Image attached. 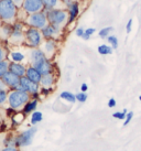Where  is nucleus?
Segmentation results:
<instances>
[{
    "label": "nucleus",
    "instance_id": "16",
    "mask_svg": "<svg viewBox=\"0 0 141 151\" xmlns=\"http://www.w3.org/2000/svg\"><path fill=\"white\" fill-rule=\"evenodd\" d=\"M66 10H67V12H68V24H70V23H73V22L76 20V18L78 17L79 2L78 1H74Z\"/></svg>",
    "mask_w": 141,
    "mask_h": 151
},
{
    "label": "nucleus",
    "instance_id": "9",
    "mask_svg": "<svg viewBox=\"0 0 141 151\" xmlns=\"http://www.w3.org/2000/svg\"><path fill=\"white\" fill-rule=\"evenodd\" d=\"M20 86L24 92L29 93L31 96L35 97L39 94V89H40V84L34 83L31 80H29L27 76H22L20 77Z\"/></svg>",
    "mask_w": 141,
    "mask_h": 151
},
{
    "label": "nucleus",
    "instance_id": "5",
    "mask_svg": "<svg viewBox=\"0 0 141 151\" xmlns=\"http://www.w3.org/2000/svg\"><path fill=\"white\" fill-rule=\"evenodd\" d=\"M12 25L13 30L11 35L8 39V43L14 46L24 44V30L27 28V24L24 22L17 20Z\"/></svg>",
    "mask_w": 141,
    "mask_h": 151
},
{
    "label": "nucleus",
    "instance_id": "27",
    "mask_svg": "<svg viewBox=\"0 0 141 151\" xmlns=\"http://www.w3.org/2000/svg\"><path fill=\"white\" fill-rule=\"evenodd\" d=\"M112 30H114L112 27H106V28L100 30L98 35H99V38H101V39H106L108 35H110V32H112Z\"/></svg>",
    "mask_w": 141,
    "mask_h": 151
},
{
    "label": "nucleus",
    "instance_id": "37",
    "mask_svg": "<svg viewBox=\"0 0 141 151\" xmlns=\"http://www.w3.org/2000/svg\"><path fill=\"white\" fill-rule=\"evenodd\" d=\"M61 1H62V4H63V6H64V8L65 9H67L70 4L74 2V0H61Z\"/></svg>",
    "mask_w": 141,
    "mask_h": 151
},
{
    "label": "nucleus",
    "instance_id": "13",
    "mask_svg": "<svg viewBox=\"0 0 141 151\" xmlns=\"http://www.w3.org/2000/svg\"><path fill=\"white\" fill-rule=\"evenodd\" d=\"M1 78H2L4 83L7 84L9 89H16L18 85L20 84V77L17 76L16 74H13V73H11L10 71L7 72Z\"/></svg>",
    "mask_w": 141,
    "mask_h": 151
},
{
    "label": "nucleus",
    "instance_id": "33",
    "mask_svg": "<svg viewBox=\"0 0 141 151\" xmlns=\"http://www.w3.org/2000/svg\"><path fill=\"white\" fill-rule=\"evenodd\" d=\"M126 115H127V109H124L122 113H119V111L114 113L112 114V117L117 118V119H124V118H126Z\"/></svg>",
    "mask_w": 141,
    "mask_h": 151
},
{
    "label": "nucleus",
    "instance_id": "41",
    "mask_svg": "<svg viewBox=\"0 0 141 151\" xmlns=\"http://www.w3.org/2000/svg\"><path fill=\"white\" fill-rule=\"evenodd\" d=\"M115 106H116V101H115L114 98H110L109 101H108V107L112 108V107H115Z\"/></svg>",
    "mask_w": 141,
    "mask_h": 151
},
{
    "label": "nucleus",
    "instance_id": "22",
    "mask_svg": "<svg viewBox=\"0 0 141 151\" xmlns=\"http://www.w3.org/2000/svg\"><path fill=\"white\" fill-rule=\"evenodd\" d=\"M37 99H30L27 104L24 105V107L22 108V111L25 114V115H28L30 113H33L35 108H37Z\"/></svg>",
    "mask_w": 141,
    "mask_h": 151
},
{
    "label": "nucleus",
    "instance_id": "10",
    "mask_svg": "<svg viewBox=\"0 0 141 151\" xmlns=\"http://www.w3.org/2000/svg\"><path fill=\"white\" fill-rule=\"evenodd\" d=\"M40 49L43 51L46 59L52 60L58 51V41L55 40H44L40 45Z\"/></svg>",
    "mask_w": 141,
    "mask_h": 151
},
{
    "label": "nucleus",
    "instance_id": "17",
    "mask_svg": "<svg viewBox=\"0 0 141 151\" xmlns=\"http://www.w3.org/2000/svg\"><path fill=\"white\" fill-rule=\"evenodd\" d=\"M25 76L31 80L32 82L34 83H37V84H40V81H41V73L37 71V68H34L32 65H30V66L27 67V72H25Z\"/></svg>",
    "mask_w": 141,
    "mask_h": 151
},
{
    "label": "nucleus",
    "instance_id": "28",
    "mask_svg": "<svg viewBox=\"0 0 141 151\" xmlns=\"http://www.w3.org/2000/svg\"><path fill=\"white\" fill-rule=\"evenodd\" d=\"M107 41L110 43V45H112V49L116 50L117 47H118V39H117V37H115V35H108Z\"/></svg>",
    "mask_w": 141,
    "mask_h": 151
},
{
    "label": "nucleus",
    "instance_id": "31",
    "mask_svg": "<svg viewBox=\"0 0 141 151\" xmlns=\"http://www.w3.org/2000/svg\"><path fill=\"white\" fill-rule=\"evenodd\" d=\"M75 97H76V101H79V103H85V101H87V94H86V93H84V92L76 94Z\"/></svg>",
    "mask_w": 141,
    "mask_h": 151
},
{
    "label": "nucleus",
    "instance_id": "20",
    "mask_svg": "<svg viewBox=\"0 0 141 151\" xmlns=\"http://www.w3.org/2000/svg\"><path fill=\"white\" fill-rule=\"evenodd\" d=\"M55 83V76L54 73L51 74H46V75H42L41 81H40V85L44 88H51Z\"/></svg>",
    "mask_w": 141,
    "mask_h": 151
},
{
    "label": "nucleus",
    "instance_id": "38",
    "mask_svg": "<svg viewBox=\"0 0 141 151\" xmlns=\"http://www.w3.org/2000/svg\"><path fill=\"white\" fill-rule=\"evenodd\" d=\"M11 1L17 6L18 8H22V4L24 2V0H11Z\"/></svg>",
    "mask_w": 141,
    "mask_h": 151
},
{
    "label": "nucleus",
    "instance_id": "32",
    "mask_svg": "<svg viewBox=\"0 0 141 151\" xmlns=\"http://www.w3.org/2000/svg\"><path fill=\"white\" fill-rule=\"evenodd\" d=\"M8 101V92L6 91H0V106H2L4 103Z\"/></svg>",
    "mask_w": 141,
    "mask_h": 151
},
{
    "label": "nucleus",
    "instance_id": "8",
    "mask_svg": "<svg viewBox=\"0 0 141 151\" xmlns=\"http://www.w3.org/2000/svg\"><path fill=\"white\" fill-rule=\"evenodd\" d=\"M41 32L44 40H55V41H58L61 39V37H62L63 30H60L56 27L47 23L43 29H41Z\"/></svg>",
    "mask_w": 141,
    "mask_h": 151
},
{
    "label": "nucleus",
    "instance_id": "15",
    "mask_svg": "<svg viewBox=\"0 0 141 151\" xmlns=\"http://www.w3.org/2000/svg\"><path fill=\"white\" fill-rule=\"evenodd\" d=\"M9 71L16 74L19 77L25 75V72H27V66L23 65L22 63H17V62H10L9 63Z\"/></svg>",
    "mask_w": 141,
    "mask_h": 151
},
{
    "label": "nucleus",
    "instance_id": "46",
    "mask_svg": "<svg viewBox=\"0 0 141 151\" xmlns=\"http://www.w3.org/2000/svg\"><path fill=\"white\" fill-rule=\"evenodd\" d=\"M74 1H79V0H74Z\"/></svg>",
    "mask_w": 141,
    "mask_h": 151
},
{
    "label": "nucleus",
    "instance_id": "18",
    "mask_svg": "<svg viewBox=\"0 0 141 151\" xmlns=\"http://www.w3.org/2000/svg\"><path fill=\"white\" fill-rule=\"evenodd\" d=\"M13 25L11 23H2L0 25V39L2 41H8L9 37L11 35Z\"/></svg>",
    "mask_w": 141,
    "mask_h": 151
},
{
    "label": "nucleus",
    "instance_id": "21",
    "mask_svg": "<svg viewBox=\"0 0 141 151\" xmlns=\"http://www.w3.org/2000/svg\"><path fill=\"white\" fill-rule=\"evenodd\" d=\"M8 60H10V62L21 63L25 60V56L23 53H21L19 51H12L8 54Z\"/></svg>",
    "mask_w": 141,
    "mask_h": 151
},
{
    "label": "nucleus",
    "instance_id": "36",
    "mask_svg": "<svg viewBox=\"0 0 141 151\" xmlns=\"http://www.w3.org/2000/svg\"><path fill=\"white\" fill-rule=\"evenodd\" d=\"M132 19H129V21L127 22V25H126V31L127 33H130L131 32V29H132Z\"/></svg>",
    "mask_w": 141,
    "mask_h": 151
},
{
    "label": "nucleus",
    "instance_id": "7",
    "mask_svg": "<svg viewBox=\"0 0 141 151\" xmlns=\"http://www.w3.org/2000/svg\"><path fill=\"white\" fill-rule=\"evenodd\" d=\"M37 132V128H30V129L23 131L17 138L14 139V146L17 147H27L32 142L34 134Z\"/></svg>",
    "mask_w": 141,
    "mask_h": 151
},
{
    "label": "nucleus",
    "instance_id": "25",
    "mask_svg": "<svg viewBox=\"0 0 141 151\" xmlns=\"http://www.w3.org/2000/svg\"><path fill=\"white\" fill-rule=\"evenodd\" d=\"M9 63H10V61L8 59L0 62V77H2L9 71Z\"/></svg>",
    "mask_w": 141,
    "mask_h": 151
},
{
    "label": "nucleus",
    "instance_id": "14",
    "mask_svg": "<svg viewBox=\"0 0 141 151\" xmlns=\"http://www.w3.org/2000/svg\"><path fill=\"white\" fill-rule=\"evenodd\" d=\"M45 59V55L43 53V51L40 47H30L29 50V62L30 64L37 63L41 60Z\"/></svg>",
    "mask_w": 141,
    "mask_h": 151
},
{
    "label": "nucleus",
    "instance_id": "35",
    "mask_svg": "<svg viewBox=\"0 0 141 151\" xmlns=\"http://www.w3.org/2000/svg\"><path fill=\"white\" fill-rule=\"evenodd\" d=\"M0 91H6V92H9L10 89H9V87L7 86V84L4 82V80L0 77Z\"/></svg>",
    "mask_w": 141,
    "mask_h": 151
},
{
    "label": "nucleus",
    "instance_id": "45",
    "mask_svg": "<svg viewBox=\"0 0 141 151\" xmlns=\"http://www.w3.org/2000/svg\"><path fill=\"white\" fill-rule=\"evenodd\" d=\"M139 99H140V101H141V96H140V97H139Z\"/></svg>",
    "mask_w": 141,
    "mask_h": 151
},
{
    "label": "nucleus",
    "instance_id": "6",
    "mask_svg": "<svg viewBox=\"0 0 141 151\" xmlns=\"http://www.w3.org/2000/svg\"><path fill=\"white\" fill-rule=\"evenodd\" d=\"M24 23L27 24V27H31V28H35V29L41 30L49 22H47L45 11L43 10V11H40V12L28 14L24 20Z\"/></svg>",
    "mask_w": 141,
    "mask_h": 151
},
{
    "label": "nucleus",
    "instance_id": "26",
    "mask_svg": "<svg viewBox=\"0 0 141 151\" xmlns=\"http://www.w3.org/2000/svg\"><path fill=\"white\" fill-rule=\"evenodd\" d=\"M43 119V115L41 111H33L32 116H31V124L32 125H37V122H40Z\"/></svg>",
    "mask_w": 141,
    "mask_h": 151
},
{
    "label": "nucleus",
    "instance_id": "19",
    "mask_svg": "<svg viewBox=\"0 0 141 151\" xmlns=\"http://www.w3.org/2000/svg\"><path fill=\"white\" fill-rule=\"evenodd\" d=\"M43 10H51V9H65L61 0H42Z\"/></svg>",
    "mask_w": 141,
    "mask_h": 151
},
{
    "label": "nucleus",
    "instance_id": "34",
    "mask_svg": "<svg viewBox=\"0 0 141 151\" xmlns=\"http://www.w3.org/2000/svg\"><path fill=\"white\" fill-rule=\"evenodd\" d=\"M132 117H133V113H132V111H129V113L126 115V118H124L126 120H124V126H127L129 122H131Z\"/></svg>",
    "mask_w": 141,
    "mask_h": 151
},
{
    "label": "nucleus",
    "instance_id": "24",
    "mask_svg": "<svg viewBox=\"0 0 141 151\" xmlns=\"http://www.w3.org/2000/svg\"><path fill=\"white\" fill-rule=\"evenodd\" d=\"M112 46L109 45H106V44H101V45L98 46V49H97V51H98V53L101 55H108V54H112Z\"/></svg>",
    "mask_w": 141,
    "mask_h": 151
},
{
    "label": "nucleus",
    "instance_id": "44",
    "mask_svg": "<svg viewBox=\"0 0 141 151\" xmlns=\"http://www.w3.org/2000/svg\"><path fill=\"white\" fill-rule=\"evenodd\" d=\"M2 24V21H1V19H0V25Z\"/></svg>",
    "mask_w": 141,
    "mask_h": 151
},
{
    "label": "nucleus",
    "instance_id": "23",
    "mask_svg": "<svg viewBox=\"0 0 141 151\" xmlns=\"http://www.w3.org/2000/svg\"><path fill=\"white\" fill-rule=\"evenodd\" d=\"M60 97H61L62 99H64V101L70 103V104H74L75 101H76V97H75L74 94H72L70 92H66V91L61 93V94H60Z\"/></svg>",
    "mask_w": 141,
    "mask_h": 151
},
{
    "label": "nucleus",
    "instance_id": "40",
    "mask_svg": "<svg viewBox=\"0 0 141 151\" xmlns=\"http://www.w3.org/2000/svg\"><path fill=\"white\" fill-rule=\"evenodd\" d=\"M84 31H85V30H84L83 28H78V29L76 30V35L79 37V38H82L84 34Z\"/></svg>",
    "mask_w": 141,
    "mask_h": 151
},
{
    "label": "nucleus",
    "instance_id": "3",
    "mask_svg": "<svg viewBox=\"0 0 141 151\" xmlns=\"http://www.w3.org/2000/svg\"><path fill=\"white\" fill-rule=\"evenodd\" d=\"M18 8L11 0H0V19L2 23L13 24L17 21Z\"/></svg>",
    "mask_w": 141,
    "mask_h": 151
},
{
    "label": "nucleus",
    "instance_id": "12",
    "mask_svg": "<svg viewBox=\"0 0 141 151\" xmlns=\"http://www.w3.org/2000/svg\"><path fill=\"white\" fill-rule=\"evenodd\" d=\"M32 66L34 68H37V71L41 73V75H46V74H51L54 72V66L53 64L51 63V60L49 59H43L41 61H39L37 63L32 64Z\"/></svg>",
    "mask_w": 141,
    "mask_h": 151
},
{
    "label": "nucleus",
    "instance_id": "11",
    "mask_svg": "<svg viewBox=\"0 0 141 151\" xmlns=\"http://www.w3.org/2000/svg\"><path fill=\"white\" fill-rule=\"evenodd\" d=\"M22 9L28 14L43 11L42 0H24V2L22 4Z\"/></svg>",
    "mask_w": 141,
    "mask_h": 151
},
{
    "label": "nucleus",
    "instance_id": "2",
    "mask_svg": "<svg viewBox=\"0 0 141 151\" xmlns=\"http://www.w3.org/2000/svg\"><path fill=\"white\" fill-rule=\"evenodd\" d=\"M45 13L47 22L58 29L63 30L68 24V12L66 9H51L46 10Z\"/></svg>",
    "mask_w": 141,
    "mask_h": 151
},
{
    "label": "nucleus",
    "instance_id": "1",
    "mask_svg": "<svg viewBox=\"0 0 141 151\" xmlns=\"http://www.w3.org/2000/svg\"><path fill=\"white\" fill-rule=\"evenodd\" d=\"M31 99V95L24 91L19 89H10L8 92V101L9 107L13 110H22L24 105Z\"/></svg>",
    "mask_w": 141,
    "mask_h": 151
},
{
    "label": "nucleus",
    "instance_id": "39",
    "mask_svg": "<svg viewBox=\"0 0 141 151\" xmlns=\"http://www.w3.org/2000/svg\"><path fill=\"white\" fill-rule=\"evenodd\" d=\"M1 151H19L17 148L14 147V146H8V147L4 148Z\"/></svg>",
    "mask_w": 141,
    "mask_h": 151
},
{
    "label": "nucleus",
    "instance_id": "42",
    "mask_svg": "<svg viewBox=\"0 0 141 151\" xmlns=\"http://www.w3.org/2000/svg\"><path fill=\"white\" fill-rule=\"evenodd\" d=\"M81 89H82V92H84V93L87 92V89H88L87 84H85V83H83V84H82V86H81Z\"/></svg>",
    "mask_w": 141,
    "mask_h": 151
},
{
    "label": "nucleus",
    "instance_id": "4",
    "mask_svg": "<svg viewBox=\"0 0 141 151\" xmlns=\"http://www.w3.org/2000/svg\"><path fill=\"white\" fill-rule=\"evenodd\" d=\"M43 42L41 30L27 27L24 30V44L28 47H40Z\"/></svg>",
    "mask_w": 141,
    "mask_h": 151
},
{
    "label": "nucleus",
    "instance_id": "29",
    "mask_svg": "<svg viewBox=\"0 0 141 151\" xmlns=\"http://www.w3.org/2000/svg\"><path fill=\"white\" fill-rule=\"evenodd\" d=\"M95 31L96 30L94 29V28H88V29H86L85 31H84V34H83V37H82V38H83L84 40H86V41H87V40L91 39V35L95 33Z\"/></svg>",
    "mask_w": 141,
    "mask_h": 151
},
{
    "label": "nucleus",
    "instance_id": "30",
    "mask_svg": "<svg viewBox=\"0 0 141 151\" xmlns=\"http://www.w3.org/2000/svg\"><path fill=\"white\" fill-rule=\"evenodd\" d=\"M8 50L4 47V45H1L0 44V62L1 61H4V60H7L8 59Z\"/></svg>",
    "mask_w": 141,
    "mask_h": 151
},
{
    "label": "nucleus",
    "instance_id": "43",
    "mask_svg": "<svg viewBox=\"0 0 141 151\" xmlns=\"http://www.w3.org/2000/svg\"><path fill=\"white\" fill-rule=\"evenodd\" d=\"M1 122H2V118H1V116H0V124H1Z\"/></svg>",
    "mask_w": 141,
    "mask_h": 151
}]
</instances>
